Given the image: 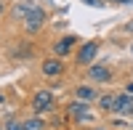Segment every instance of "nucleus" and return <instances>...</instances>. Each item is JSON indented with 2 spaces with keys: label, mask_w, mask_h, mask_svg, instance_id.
<instances>
[{
  "label": "nucleus",
  "mask_w": 133,
  "mask_h": 130,
  "mask_svg": "<svg viewBox=\"0 0 133 130\" xmlns=\"http://www.w3.org/2000/svg\"><path fill=\"white\" fill-rule=\"evenodd\" d=\"M45 19H48L45 8H40V5L32 3L29 13H27V19H24V32H27V35H35V32H40L43 24H45Z\"/></svg>",
  "instance_id": "nucleus-1"
},
{
  "label": "nucleus",
  "mask_w": 133,
  "mask_h": 130,
  "mask_svg": "<svg viewBox=\"0 0 133 130\" xmlns=\"http://www.w3.org/2000/svg\"><path fill=\"white\" fill-rule=\"evenodd\" d=\"M53 106H56V96L51 90H37L32 96V109H35V114H45V112L53 109Z\"/></svg>",
  "instance_id": "nucleus-2"
},
{
  "label": "nucleus",
  "mask_w": 133,
  "mask_h": 130,
  "mask_svg": "<svg viewBox=\"0 0 133 130\" xmlns=\"http://www.w3.org/2000/svg\"><path fill=\"white\" fill-rule=\"evenodd\" d=\"M98 56V40H91V42H83L80 50H77V64H83V67H91Z\"/></svg>",
  "instance_id": "nucleus-3"
},
{
  "label": "nucleus",
  "mask_w": 133,
  "mask_h": 130,
  "mask_svg": "<svg viewBox=\"0 0 133 130\" xmlns=\"http://www.w3.org/2000/svg\"><path fill=\"white\" fill-rule=\"evenodd\" d=\"M88 80L104 85V82L112 80V72H109V67H104V64H91V67H88Z\"/></svg>",
  "instance_id": "nucleus-4"
},
{
  "label": "nucleus",
  "mask_w": 133,
  "mask_h": 130,
  "mask_svg": "<svg viewBox=\"0 0 133 130\" xmlns=\"http://www.w3.org/2000/svg\"><path fill=\"white\" fill-rule=\"evenodd\" d=\"M40 72L45 74V77H59V74L64 72V64H61V59H59V56L45 59V61L40 64Z\"/></svg>",
  "instance_id": "nucleus-5"
},
{
  "label": "nucleus",
  "mask_w": 133,
  "mask_h": 130,
  "mask_svg": "<svg viewBox=\"0 0 133 130\" xmlns=\"http://www.w3.org/2000/svg\"><path fill=\"white\" fill-rule=\"evenodd\" d=\"M77 45V37H72V35H66V37H61L56 45H53V53H56V56L61 59V56H66V53H69L72 48Z\"/></svg>",
  "instance_id": "nucleus-6"
},
{
  "label": "nucleus",
  "mask_w": 133,
  "mask_h": 130,
  "mask_svg": "<svg viewBox=\"0 0 133 130\" xmlns=\"http://www.w3.org/2000/svg\"><path fill=\"white\" fill-rule=\"evenodd\" d=\"M128 109H133V96H128V93H115V112H128Z\"/></svg>",
  "instance_id": "nucleus-7"
},
{
  "label": "nucleus",
  "mask_w": 133,
  "mask_h": 130,
  "mask_svg": "<svg viewBox=\"0 0 133 130\" xmlns=\"http://www.w3.org/2000/svg\"><path fill=\"white\" fill-rule=\"evenodd\" d=\"M69 114H72V117H77V120H91L88 104H83V101H75V104L69 106Z\"/></svg>",
  "instance_id": "nucleus-8"
},
{
  "label": "nucleus",
  "mask_w": 133,
  "mask_h": 130,
  "mask_svg": "<svg viewBox=\"0 0 133 130\" xmlns=\"http://www.w3.org/2000/svg\"><path fill=\"white\" fill-rule=\"evenodd\" d=\"M29 8H32V3H19V5H14V11H11V19L24 21V19H27V13H29Z\"/></svg>",
  "instance_id": "nucleus-9"
},
{
  "label": "nucleus",
  "mask_w": 133,
  "mask_h": 130,
  "mask_svg": "<svg viewBox=\"0 0 133 130\" xmlns=\"http://www.w3.org/2000/svg\"><path fill=\"white\" fill-rule=\"evenodd\" d=\"M98 109L112 112V109H115V93H104V96H98Z\"/></svg>",
  "instance_id": "nucleus-10"
},
{
  "label": "nucleus",
  "mask_w": 133,
  "mask_h": 130,
  "mask_svg": "<svg viewBox=\"0 0 133 130\" xmlns=\"http://www.w3.org/2000/svg\"><path fill=\"white\" fill-rule=\"evenodd\" d=\"M24 130H45V122H43L40 117H32V120L24 122Z\"/></svg>",
  "instance_id": "nucleus-11"
},
{
  "label": "nucleus",
  "mask_w": 133,
  "mask_h": 130,
  "mask_svg": "<svg viewBox=\"0 0 133 130\" xmlns=\"http://www.w3.org/2000/svg\"><path fill=\"white\" fill-rule=\"evenodd\" d=\"M93 96H96V90L91 88V85H83V88H77V98L88 101V98H93Z\"/></svg>",
  "instance_id": "nucleus-12"
},
{
  "label": "nucleus",
  "mask_w": 133,
  "mask_h": 130,
  "mask_svg": "<svg viewBox=\"0 0 133 130\" xmlns=\"http://www.w3.org/2000/svg\"><path fill=\"white\" fill-rule=\"evenodd\" d=\"M5 130H24V122H16V120H8L5 125H3Z\"/></svg>",
  "instance_id": "nucleus-13"
},
{
  "label": "nucleus",
  "mask_w": 133,
  "mask_h": 130,
  "mask_svg": "<svg viewBox=\"0 0 133 130\" xmlns=\"http://www.w3.org/2000/svg\"><path fill=\"white\" fill-rule=\"evenodd\" d=\"M85 3H88V5H93V8H101V5H104V0H85Z\"/></svg>",
  "instance_id": "nucleus-14"
},
{
  "label": "nucleus",
  "mask_w": 133,
  "mask_h": 130,
  "mask_svg": "<svg viewBox=\"0 0 133 130\" xmlns=\"http://www.w3.org/2000/svg\"><path fill=\"white\" fill-rule=\"evenodd\" d=\"M125 93H128V96H133V82H128V85H125Z\"/></svg>",
  "instance_id": "nucleus-15"
},
{
  "label": "nucleus",
  "mask_w": 133,
  "mask_h": 130,
  "mask_svg": "<svg viewBox=\"0 0 133 130\" xmlns=\"http://www.w3.org/2000/svg\"><path fill=\"white\" fill-rule=\"evenodd\" d=\"M5 13V0H0V16Z\"/></svg>",
  "instance_id": "nucleus-16"
},
{
  "label": "nucleus",
  "mask_w": 133,
  "mask_h": 130,
  "mask_svg": "<svg viewBox=\"0 0 133 130\" xmlns=\"http://www.w3.org/2000/svg\"><path fill=\"white\" fill-rule=\"evenodd\" d=\"M112 3H120V5H128V3H133V0H112Z\"/></svg>",
  "instance_id": "nucleus-17"
},
{
  "label": "nucleus",
  "mask_w": 133,
  "mask_h": 130,
  "mask_svg": "<svg viewBox=\"0 0 133 130\" xmlns=\"http://www.w3.org/2000/svg\"><path fill=\"white\" fill-rule=\"evenodd\" d=\"M93 130H107V127H93Z\"/></svg>",
  "instance_id": "nucleus-18"
},
{
  "label": "nucleus",
  "mask_w": 133,
  "mask_h": 130,
  "mask_svg": "<svg viewBox=\"0 0 133 130\" xmlns=\"http://www.w3.org/2000/svg\"><path fill=\"white\" fill-rule=\"evenodd\" d=\"M0 104H3V96H0Z\"/></svg>",
  "instance_id": "nucleus-19"
},
{
  "label": "nucleus",
  "mask_w": 133,
  "mask_h": 130,
  "mask_svg": "<svg viewBox=\"0 0 133 130\" xmlns=\"http://www.w3.org/2000/svg\"><path fill=\"white\" fill-rule=\"evenodd\" d=\"M0 130H5V127H3V125H0Z\"/></svg>",
  "instance_id": "nucleus-20"
}]
</instances>
